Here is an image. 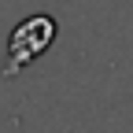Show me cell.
<instances>
[{
    "instance_id": "6da1fadb",
    "label": "cell",
    "mask_w": 133,
    "mask_h": 133,
    "mask_svg": "<svg viewBox=\"0 0 133 133\" xmlns=\"http://www.w3.org/2000/svg\"><path fill=\"white\" fill-rule=\"evenodd\" d=\"M52 33H56V22L48 19V15H33V19H26L19 30H15V37H11V56H8L4 74H19L22 63H30L33 56H41L44 48L52 44Z\"/></svg>"
}]
</instances>
